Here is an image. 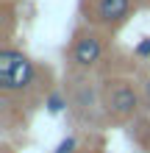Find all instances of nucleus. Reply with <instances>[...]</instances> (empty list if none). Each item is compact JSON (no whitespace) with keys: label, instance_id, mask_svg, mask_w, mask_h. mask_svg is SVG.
I'll return each mask as SVG.
<instances>
[{"label":"nucleus","instance_id":"7ed1b4c3","mask_svg":"<svg viewBox=\"0 0 150 153\" xmlns=\"http://www.w3.org/2000/svg\"><path fill=\"white\" fill-rule=\"evenodd\" d=\"M103 56V42L95 33H81L72 48V61L78 67H95Z\"/></svg>","mask_w":150,"mask_h":153},{"label":"nucleus","instance_id":"423d86ee","mask_svg":"<svg viewBox=\"0 0 150 153\" xmlns=\"http://www.w3.org/2000/svg\"><path fill=\"white\" fill-rule=\"evenodd\" d=\"M75 148H78V139L75 137H67V139L58 142V148L53 150V153H75Z\"/></svg>","mask_w":150,"mask_h":153},{"label":"nucleus","instance_id":"20e7f679","mask_svg":"<svg viewBox=\"0 0 150 153\" xmlns=\"http://www.w3.org/2000/svg\"><path fill=\"white\" fill-rule=\"evenodd\" d=\"M131 14V0H95V20L100 25H117Z\"/></svg>","mask_w":150,"mask_h":153},{"label":"nucleus","instance_id":"0eeeda50","mask_svg":"<svg viewBox=\"0 0 150 153\" xmlns=\"http://www.w3.org/2000/svg\"><path fill=\"white\" fill-rule=\"evenodd\" d=\"M136 56H139V59H147V56H150V36H145L142 42L136 45Z\"/></svg>","mask_w":150,"mask_h":153},{"label":"nucleus","instance_id":"f257e3e1","mask_svg":"<svg viewBox=\"0 0 150 153\" xmlns=\"http://www.w3.org/2000/svg\"><path fill=\"white\" fill-rule=\"evenodd\" d=\"M33 78H36V67L22 50H0V89L3 92H22L33 84Z\"/></svg>","mask_w":150,"mask_h":153},{"label":"nucleus","instance_id":"f03ea898","mask_svg":"<svg viewBox=\"0 0 150 153\" xmlns=\"http://www.w3.org/2000/svg\"><path fill=\"white\" fill-rule=\"evenodd\" d=\"M103 103L114 117H131L139 109V95L128 81H109L103 95Z\"/></svg>","mask_w":150,"mask_h":153},{"label":"nucleus","instance_id":"6e6552de","mask_svg":"<svg viewBox=\"0 0 150 153\" xmlns=\"http://www.w3.org/2000/svg\"><path fill=\"white\" fill-rule=\"evenodd\" d=\"M145 100H147V106H150V81L145 84Z\"/></svg>","mask_w":150,"mask_h":153},{"label":"nucleus","instance_id":"39448f33","mask_svg":"<svg viewBox=\"0 0 150 153\" xmlns=\"http://www.w3.org/2000/svg\"><path fill=\"white\" fill-rule=\"evenodd\" d=\"M45 106H47V111H50V114H61V111H64V106H67V100H64L58 92H53L47 100H45Z\"/></svg>","mask_w":150,"mask_h":153}]
</instances>
